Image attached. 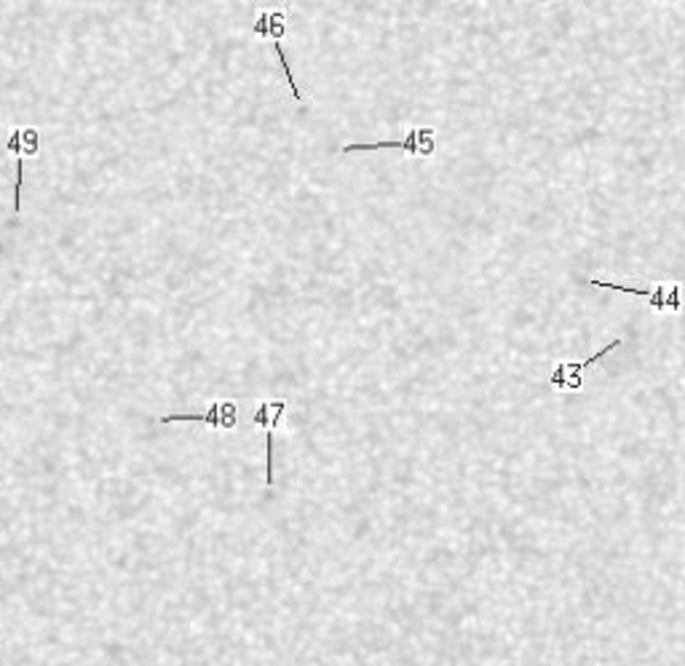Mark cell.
<instances>
[{"label":"cell","instance_id":"2","mask_svg":"<svg viewBox=\"0 0 685 666\" xmlns=\"http://www.w3.org/2000/svg\"><path fill=\"white\" fill-rule=\"evenodd\" d=\"M375 150H402L415 158H431L437 153V132L431 126H412L399 139H381V142H353L340 153H375Z\"/></svg>","mask_w":685,"mask_h":666},{"label":"cell","instance_id":"7","mask_svg":"<svg viewBox=\"0 0 685 666\" xmlns=\"http://www.w3.org/2000/svg\"><path fill=\"white\" fill-rule=\"evenodd\" d=\"M287 11H260L255 24H252V35L257 38H271V41H281V35L287 32Z\"/></svg>","mask_w":685,"mask_h":666},{"label":"cell","instance_id":"6","mask_svg":"<svg viewBox=\"0 0 685 666\" xmlns=\"http://www.w3.org/2000/svg\"><path fill=\"white\" fill-rule=\"evenodd\" d=\"M8 153H14L16 158V180H14V222L22 214V182H24V153H22V129H11L8 142H6Z\"/></svg>","mask_w":685,"mask_h":666},{"label":"cell","instance_id":"3","mask_svg":"<svg viewBox=\"0 0 685 666\" xmlns=\"http://www.w3.org/2000/svg\"><path fill=\"white\" fill-rule=\"evenodd\" d=\"M621 346V337H616V340H610L608 346H602L600 350H594L589 359H584V362H557L554 364V369H551V375H549V385L554 388V391H563V394H573V391H584V375H586V369L592 367V364L602 362L608 353Z\"/></svg>","mask_w":685,"mask_h":666},{"label":"cell","instance_id":"4","mask_svg":"<svg viewBox=\"0 0 685 666\" xmlns=\"http://www.w3.org/2000/svg\"><path fill=\"white\" fill-rule=\"evenodd\" d=\"M161 425L169 423H201L209 425L212 431H233L239 425V409L233 402L217 399L204 412H177V415H161Z\"/></svg>","mask_w":685,"mask_h":666},{"label":"cell","instance_id":"1","mask_svg":"<svg viewBox=\"0 0 685 666\" xmlns=\"http://www.w3.org/2000/svg\"><path fill=\"white\" fill-rule=\"evenodd\" d=\"M586 284L594 289H610V292H624V295L645 297L648 308L656 311V313H680L685 308L683 281H672V284L658 281L654 287H635V284H621V281H608V278H586Z\"/></svg>","mask_w":685,"mask_h":666},{"label":"cell","instance_id":"5","mask_svg":"<svg viewBox=\"0 0 685 666\" xmlns=\"http://www.w3.org/2000/svg\"><path fill=\"white\" fill-rule=\"evenodd\" d=\"M287 407H290V404H287L284 399H276V402L262 399V402L257 404L255 418H252V423L257 425V428H262L265 437H268V479H265V490L274 487V434H276V425L281 423Z\"/></svg>","mask_w":685,"mask_h":666}]
</instances>
